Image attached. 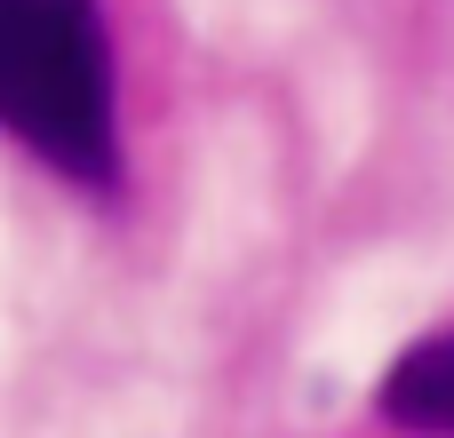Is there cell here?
I'll return each instance as SVG.
<instances>
[{
    "mask_svg": "<svg viewBox=\"0 0 454 438\" xmlns=\"http://www.w3.org/2000/svg\"><path fill=\"white\" fill-rule=\"evenodd\" d=\"M0 128L88 192L120 176L104 0H0Z\"/></svg>",
    "mask_w": 454,
    "mask_h": 438,
    "instance_id": "obj_1",
    "label": "cell"
},
{
    "mask_svg": "<svg viewBox=\"0 0 454 438\" xmlns=\"http://www.w3.org/2000/svg\"><path fill=\"white\" fill-rule=\"evenodd\" d=\"M375 407H383V423H399L415 438H454V327L423 335L415 351H399V367L383 375Z\"/></svg>",
    "mask_w": 454,
    "mask_h": 438,
    "instance_id": "obj_2",
    "label": "cell"
}]
</instances>
